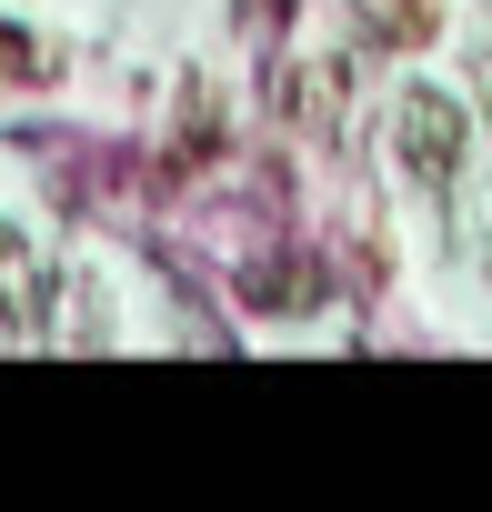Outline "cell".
Returning a JSON list of instances; mask_svg holds the SVG:
<instances>
[{
    "label": "cell",
    "mask_w": 492,
    "mask_h": 512,
    "mask_svg": "<svg viewBox=\"0 0 492 512\" xmlns=\"http://www.w3.org/2000/svg\"><path fill=\"white\" fill-rule=\"evenodd\" d=\"M392 151H402V171H412L422 191H452V171H462V101H452V91H402Z\"/></svg>",
    "instance_id": "cell-1"
},
{
    "label": "cell",
    "mask_w": 492,
    "mask_h": 512,
    "mask_svg": "<svg viewBox=\"0 0 492 512\" xmlns=\"http://www.w3.org/2000/svg\"><path fill=\"white\" fill-rule=\"evenodd\" d=\"M41 302H51V282L31 262V241L0 221V332H41Z\"/></svg>",
    "instance_id": "cell-2"
}]
</instances>
